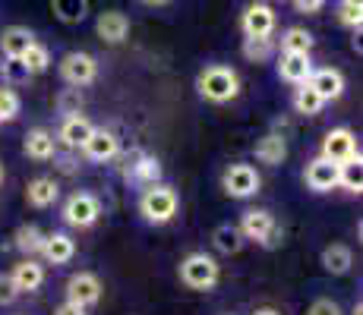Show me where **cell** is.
Wrapping results in <instances>:
<instances>
[{
  "label": "cell",
  "mask_w": 363,
  "mask_h": 315,
  "mask_svg": "<svg viewBox=\"0 0 363 315\" xmlns=\"http://www.w3.org/2000/svg\"><path fill=\"white\" fill-rule=\"evenodd\" d=\"M253 315H281V312H278V309H269V306H265V309H256Z\"/></svg>",
  "instance_id": "obj_39"
},
{
  "label": "cell",
  "mask_w": 363,
  "mask_h": 315,
  "mask_svg": "<svg viewBox=\"0 0 363 315\" xmlns=\"http://www.w3.org/2000/svg\"><path fill=\"white\" fill-rule=\"evenodd\" d=\"M212 243L221 256H237L247 240H243V234L237 230V224H218V227L212 230Z\"/></svg>",
  "instance_id": "obj_26"
},
{
  "label": "cell",
  "mask_w": 363,
  "mask_h": 315,
  "mask_svg": "<svg viewBox=\"0 0 363 315\" xmlns=\"http://www.w3.org/2000/svg\"><path fill=\"white\" fill-rule=\"evenodd\" d=\"M13 246L23 252L26 258H38L41 246H45V234H41L38 224H23V227L13 234Z\"/></svg>",
  "instance_id": "obj_25"
},
{
  "label": "cell",
  "mask_w": 363,
  "mask_h": 315,
  "mask_svg": "<svg viewBox=\"0 0 363 315\" xmlns=\"http://www.w3.org/2000/svg\"><path fill=\"white\" fill-rule=\"evenodd\" d=\"M228 315H231V312H228Z\"/></svg>",
  "instance_id": "obj_46"
},
{
  "label": "cell",
  "mask_w": 363,
  "mask_h": 315,
  "mask_svg": "<svg viewBox=\"0 0 363 315\" xmlns=\"http://www.w3.org/2000/svg\"><path fill=\"white\" fill-rule=\"evenodd\" d=\"M139 214H143L145 224H155V227H164L177 218L180 212V195L177 189H171L167 183H155V186H145L139 193Z\"/></svg>",
  "instance_id": "obj_2"
},
{
  "label": "cell",
  "mask_w": 363,
  "mask_h": 315,
  "mask_svg": "<svg viewBox=\"0 0 363 315\" xmlns=\"http://www.w3.org/2000/svg\"><path fill=\"white\" fill-rule=\"evenodd\" d=\"M123 177H127V183L139 186V189L155 186V183H162V164H158V158L145 155V151H136V155H133V161L127 158Z\"/></svg>",
  "instance_id": "obj_12"
},
{
  "label": "cell",
  "mask_w": 363,
  "mask_h": 315,
  "mask_svg": "<svg viewBox=\"0 0 363 315\" xmlns=\"http://www.w3.org/2000/svg\"><path fill=\"white\" fill-rule=\"evenodd\" d=\"M275 10L265 0H253L240 13V32L243 38H272L275 35Z\"/></svg>",
  "instance_id": "obj_8"
},
{
  "label": "cell",
  "mask_w": 363,
  "mask_h": 315,
  "mask_svg": "<svg viewBox=\"0 0 363 315\" xmlns=\"http://www.w3.org/2000/svg\"><path fill=\"white\" fill-rule=\"evenodd\" d=\"M306 86L329 104V101H338V98L345 95V76H341V69H335V67H323V69H313Z\"/></svg>",
  "instance_id": "obj_17"
},
{
  "label": "cell",
  "mask_w": 363,
  "mask_h": 315,
  "mask_svg": "<svg viewBox=\"0 0 363 315\" xmlns=\"http://www.w3.org/2000/svg\"><path fill=\"white\" fill-rule=\"evenodd\" d=\"M16 297H19V290L13 287L10 275H0V306H13L16 303Z\"/></svg>",
  "instance_id": "obj_36"
},
{
  "label": "cell",
  "mask_w": 363,
  "mask_h": 315,
  "mask_svg": "<svg viewBox=\"0 0 363 315\" xmlns=\"http://www.w3.org/2000/svg\"><path fill=\"white\" fill-rule=\"evenodd\" d=\"M4 177H6V173H4V164H0V183H4Z\"/></svg>",
  "instance_id": "obj_43"
},
{
  "label": "cell",
  "mask_w": 363,
  "mask_h": 315,
  "mask_svg": "<svg viewBox=\"0 0 363 315\" xmlns=\"http://www.w3.org/2000/svg\"><path fill=\"white\" fill-rule=\"evenodd\" d=\"M57 199H60V183L54 177H35L26 186V202L32 208H51L57 205Z\"/></svg>",
  "instance_id": "obj_21"
},
{
  "label": "cell",
  "mask_w": 363,
  "mask_h": 315,
  "mask_svg": "<svg viewBox=\"0 0 363 315\" xmlns=\"http://www.w3.org/2000/svg\"><path fill=\"white\" fill-rule=\"evenodd\" d=\"M291 4L297 6V13H306V16H310V13H319L325 6V0H291Z\"/></svg>",
  "instance_id": "obj_37"
},
{
  "label": "cell",
  "mask_w": 363,
  "mask_h": 315,
  "mask_svg": "<svg viewBox=\"0 0 363 315\" xmlns=\"http://www.w3.org/2000/svg\"><path fill=\"white\" fill-rule=\"evenodd\" d=\"M306 189H313V193H332V189H338V180H341V164H335L329 158H313L310 164H306Z\"/></svg>",
  "instance_id": "obj_11"
},
{
  "label": "cell",
  "mask_w": 363,
  "mask_h": 315,
  "mask_svg": "<svg viewBox=\"0 0 363 315\" xmlns=\"http://www.w3.org/2000/svg\"><path fill=\"white\" fill-rule=\"evenodd\" d=\"M51 10H54V16H57L60 23L76 25V23H82V19H86L89 0H51Z\"/></svg>",
  "instance_id": "obj_29"
},
{
  "label": "cell",
  "mask_w": 363,
  "mask_h": 315,
  "mask_svg": "<svg viewBox=\"0 0 363 315\" xmlns=\"http://www.w3.org/2000/svg\"><path fill=\"white\" fill-rule=\"evenodd\" d=\"M23 151L32 161H51L54 155H57V139H54L51 130H45V126H35V130L26 132Z\"/></svg>",
  "instance_id": "obj_19"
},
{
  "label": "cell",
  "mask_w": 363,
  "mask_h": 315,
  "mask_svg": "<svg viewBox=\"0 0 363 315\" xmlns=\"http://www.w3.org/2000/svg\"><path fill=\"white\" fill-rule=\"evenodd\" d=\"M306 315H345V312H341V306L335 303V299L323 297V299H316V303L310 306V312H306Z\"/></svg>",
  "instance_id": "obj_35"
},
{
  "label": "cell",
  "mask_w": 363,
  "mask_h": 315,
  "mask_svg": "<svg viewBox=\"0 0 363 315\" xmlns=\"http://www.w3.org/2000/svg\"><path fill=\"white\" fill-rule=\"evenodd\" d=\"M10 281H13V287H16L19 293H35V290H41L45 287V265L38 262V258H19L16 265H13L10 271Z\"/></svg>",
  "instance_id": "obj_14"
},
{
  "label": "cell",
  "mask_w": 363,
  "mask_h": 315,
  "mask_svg": "<svg viewBox=\"0 0 363 315\" xmlns=\"http://www.w3.org/2000/svg\"><path fill=\"white\" fill-rule=\"evenodd\" d=\"M351 265H354V252H351V246H345V243H332V246L323 249V268L329 271V275H335V277L347 275Z\"/></svg>",
  "instance_id": "obj_24"
},
{
  "label": "cell",
  "mask_w": 363,
  "mask_h": 315,
  "mask_svg": "<svg viewBox=\"0 0 363 315\" xmlns=\"http://www.w3.org/2000/svg\"><path fill=\"white\" fill-rule=\"evenodd\" d=\"M313 35L306 29H300V25H291V29H284L281 35V54H310L313 51Z\"/></svg>",
  "instance_id": "obj_28"
},
{
  "label": "cell",
  "mask_w": 363,
  "mask_h": 315,
  "mask_svg": "<svg viewBox=\"0 0 363 315\" xmlns=\"http://www.w3.org/2000/svg\"><path fill=\"white\" fill-rule=\"evenodd\" d=\"M32 41H35L32 29H26V25H10V29L0 32V51H4L6 60H19L29 51Z\"/></svg>",
  "instance_id": "obj_23"
},
{
  "label": "cell",
  "mask_w": 363,
  "mask_h": 315,
  "mask_svg": "<svg viewBox=\"0 0 363 315\" xmlns=\"http://www.w3.org/2000/svg\"><path fill=\"white\" fill-rule=\"evenodd\" d=\"M19 117V95L13 88L0 86V123H10Z\"/></svg>",
  "instance_id": "obj_33"
},
{
  "label": "cell",
  "mask_w": 363,
  "mask_h": 315,
  "mask_svg": "<svg viewBox=\"0 0 363 315\" xmlns=\"http://www.w3.org/2000/svg\"><path fill=\"white\" fill-rule=\"evenodd\" d=\"M177 275H180V284H184L186 290L208 293L221 281V265L215 262V256H208V252H190V256L180 258Z\"/></svg>",
  "instance_id": "obj_3"
},
{
  "label": "cell",
  "mask_w": 363,
  "mask_h": 315,
  "mask_svg": "<svg viewBox=\"0 0 363 315\" xmlns=\"http://www.w3.org/2000/svg\"><path fill=\"white\" fill-rule=\"evenodd\" d=\"M60 79L76 88L92 86V82L99 79V60L86 51H69L60 57Z\"/></svg>",
  "instance_id": "obj_7"
},
{
  "label": "cell",
  "mask_w": 363,
  "mask_h": 315,
  "mask_svg": "<svg viewBox=\"0 0 363 315\" xmlns=\"http://www.w3.org/2000/svg\"><path fill=\"white\" fill-rule=\"evenodd\" d=\"M79 151L89 161H95V164H108V161H114L117 155H121V139H117L111 130H95Z\"/></svg>",
  "instance_id": "obj_15"
},
{
  "label": "cell",
  "mask_w": 363,
  "mask_h": 315,
  "mask_svg": "<svg viewBox=\"0 0 363 315\" xmlns=\"http://www.w3.org/2000/svg\"><path fill=\"white\" fill-rule=\"evenodd\" d=\"M0 69H4V63H0Z\"/></svg>",
  "instance_id": "obj_45"
},
{
  "label": "cell",
  "mask_w": 363,
  "mask_h": 315,
  "mask_svg": "<svg viewBox=\"0 0 363 315\" xmlns=\"http://www.w3.org/2000/svg\"><path fill=\"white\" fill-rule=\"evenodd\" d=\"M95 32H99V38L108 41V45H121L130 35V19L123 16L121 10H108L95 19Z\"/></svg>",
  "instance_id": "obj_20"
},
{
  "label": "cell",
  "mask_w": 363,
  "mask_h": 315,
  "mask_svg": "<svg viewBox=\"0 0 363 315\" xmlns=\"http://www.w3.org/2000/svg\"><path fill=\"white\" fill-rule=\"evenodd\" d=\"M338 189L351 195H360L363 189V177H360V161H351V164H341V180H338Z\"/></svg>",
  "instance_id": "obj_32"
},
{
  "label": "cell",
  "mask_w": 363,
  "mask_h": 315,
  "mask_svg": "<svg viewBox=\"0 0 363 315\" xmlns=\"http://www.w3.org/2000/svg\"><path fill=\"white\" fill-rule=\"evenodd\" d=\"M196 92L208 104H228L240 95V76L228 63H208L196 76Z\"/></svg>",
  "instance_id": "obj_1"
},
{
  "label": "cell",
  "mask_w": 363,
  "mask_h": 315,
  "mask_svg": "<svg viewBox=\"0 0 363 315\" xmlns=\"http://www.w3.org/2000/svg\"><path fill=\"white\" fill-rule=\"evenodd\" d=\"M41 258L48 265H69L76 258V240L67 230H54L45 234V246H41Z\"/></svg>",
  "instance_id": "obj_16"
},
{
  "label": "cell",
  "mask_w": 363,
  "mask_h": 315,
  "mask_svg": "<svg viewBox=\"0 0 363 315\" xmlns=\"http://www.w3.org/2000/svg\"><path fill=\"white\" fill-rule=\"evenodd\" d=\"M272 4H284V0H272Z\"/></svg>",
  "instance_id": "obj_44"
},
{
  "label": "cell",
  "mask_w": 363,
  "mask_h": 315,
  "mask_svg": "<svg viewBox=\"0 0 363 315\" xmlns=\"http://www.w3.org/2000/svg\"><path fill=\"white\" fill-rule=\"evenodd\" d=\"M54 315H86V309H82V306H76V303H60L57 309H54Z\"/></svg>",
  "instance_id": "obj_38"
},
{
  "label": "cell",
  "mask_w": 363,
  "mask_h": 315,
  "mask_svg": "<svg viewBox=\"0 0 363 315\" xmlns=\"http://www.w3.org/2000/svg\"><path fill=\"white\" fill-rule=\"evenodd\" d=\"M275 54V41L272 38H243V57L250 63H265Z\"/></svg>",
  "instance_id": "obj_31"
},
{
  "label": "cell",
  "mask_w": 363,
  "mask_h": 315,
  "mask_svg": "<svg viewBox=\"0 0 363 315\" xmlns=\"http://www.w3.org/2000/svg\"><path fill=\"white\" fill-rule=\"evenodd\" d=\"M19 67L26 69V76H38V73H45L48 67H51V51H48L45 45H38V41H32L29 45V51L19 57Z\"/></svg>",
  "instance_id": "obj_27"
},
{
  "label": "cell",
  "mask_w": 363,
  "mask_h": 315,
  "mask_svg": "<svg viewBox=\"0 0 363 315\" xmlns=\"http://www.w3.org/2000/svg\"><path fill=\"white\" fill-rule=\"evenodd\" d=\"M338 23L351 32H360L363 29V6H354V4H341L338 6Z\"/></svg>",
  "instance_id": "obj_34"
},
{
  "label": "cell",
  "mask_w": 363,
  "mask_h": 315,
  "mask_svg": "<svg viewBox=\"0 0 363 315\" xmlns=\"http://www.w3.org/2000/svg\"><path fill=\"white\" fill-rule=\"evenodd\" d=\"M237 230L243 234V240H253L265 249H275L281 243V224L275 221V214L265 212V208H250L240 214Z\"/></svg>",
  "instance_id": "obj_4"
},
{
  "label": "cell",
  "mask_w": 363,
  "mask_h": 315,
  "mask_svg": "<svg viewBox=\"0 0 363 315\" xmlns=\"http://www.w3.org/2000/svg\"><path fill=\"white\" fill-rule=\"evenodd\" d=\"M259 186H262L259 171H256L253 164H243V161H237V164H231L221 173V189H225L231 199H253V195L259 193Z\"/></svg>",
  "instance_id": "obj_6"
},
{
  "label": "cell",
  "mask_w": 363,
  "mask_h": 315,
  "mask_svg": "<svg viewBox=\"0 0 363 315\" xmlns=\"http://www.w3.org/2000/svg\"><path fill=\"white\" fill-rule=\"evenodd\" d=\"M60 218L73 230H89L101 218V202L95 193H73L60 208Z\"/></svg>",
  "instance_id": "obj_5"
},
{
  "label": "cell",
  "mask_w": 363,
  "mask_h": 315,
  "mask_svg": "<svg viewBox=\"0 0 363 315\" xmlns=\"http://www.w3.org/2000/svg\"><path fill=\"white\" fill-rule=\"evenodd\" d=\"M323 158L335 161V164H351L360 161V149H357V136H354L347 126H335L325 132L323 139Z\"/></svg>",
  "instance_id": "obj_9"
},
{
  "label": "cell",
  "mask_w": 363,
  "mask_h": 315,
  "mask_svg": "<svg viewBox=\"0 0 363 315\" xmlns=\"http://www.w3.org/2000/svg\"><path fill=\"white\" fill-rule=\"evenodd\" d=\"M323 108H325V101L316 92H313L310 86H297L294 88V110H297V114L319 117V114H323Z\"/></svg>",
  "instance_id": "obj_30"
},
{
  "label": "cell",
  "mask_w": 363,
  "mask_h": 315,
  "mask_svg": "<svg viewBox=\"0 0 363 315\" xmlns=\"http://www.w3.org/2000/svg\"><path fill=\"white\" fill-rule=\"evenodd\" d=\"M95 132V126L89 117H82V114H69L64 117V123H60V130H57V145H64V149L69 151H79L82 145L89 142V136Z\"/></svg>",
  "instance_id": "obj_13"
},
{
  "label": "cell",
  "mask_w": 363,
  "mask_h": 315,
  "mask_svg": "<svg viewBox=\"0 0 363 315\" xmlns=\"http://www.w3.org/2000/svg\"><path fill=\"white\" fill-rule=\"evenodd\" d=\"M101 277L92 275V271H76V275H69L67 281V299L76 306H82V309H92V306L101 303Z\"/></svg>",
  "instance_id": "obj_10"
},
{
  "label": "cell",
  "mask_w": 363,
  "mask_h": 315,
  "mask_svg": "<svg viewBox=\"0 0 363 315\" xmlns=\"http://www.w3.org/2000/svg\"><path fill=\"white\" fill-rule=\"evenodd\" d=\"M351 315H363V306L357 303V306H354V309H351Z\"/></svg>",
  "instance_id": "obj_41"
},
{
  "label": "cell",
  "mask_w": 363,
  "mask_h": 315,
  "mask_svg": "<svg viewBox=\"0 0 363 315\" xmlns=\"http://www.w3.org/2000/svg\"><path fill=\"white\" fill-rule=\"evenodd\" d=\"M253 155H256V161H259V164H265V167H278L284 158H288V142H284L281 132H265L259 142H256Z\"/></svg>",
  "instance_id": "obj_22"
},
{
  "label": "cell",
  "mask_w": 363,
  "mask_h": 315,
  "mask_svg": "<svg viewBox=\"0 0 363 315\" xmlns=\"http://www.w3.org/2000/svg\"><path fill=\"white\" fill-rule=\"evenodd\" d=\"M341 4H354V6H363V4H360V0H341Z\"/></svg>",
  "instance_id": "obj_42"
},
{
  "label": "cell",
  "mask_w": 363,
  "mask_h": 315,
  "mask_svg": "<svg viewBox=\"0 0 363 315\" xmlns=\"http://www.w3.org/2000/svg\"><path fill=\"white\" fill-rule=\"evenodd\" d=\"M313 60L310 54H281V60H278V76H281L288 86H306L313 76Z\"/></svg>",
  "instance_id": "obj_18"
},
{
  "label": "cell",
  "mask_w": 363,
  "mask_h": 315,
  "mask_svg": "<svg viewBox=\"0 0 363 315\" xmlns=\"http://www.w3.org/2000/svg\"><path fill=\"white\" fill-rule=\"evenodd\" d=\"M143 4H149V6H162V4H167V0H143Z\"/></svg>",
  "instance_id": "obj_40"
}]
</instances>
